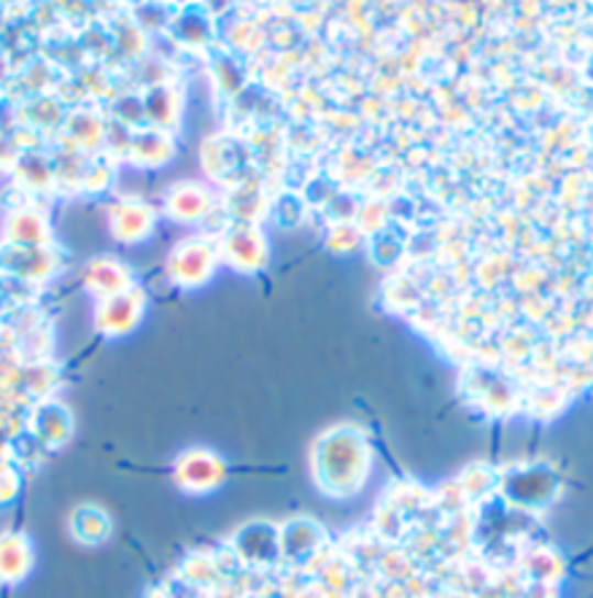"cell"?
<instances>
[{
  "instance_id": "6",
  "label": "cell",
  "mask_w": 593,
  "mask_h": 598,
  "mask_svg": "<svg viewBox=\"0 0 593 598\" xmlns=\"http://www.w3.org/2000/svg\"><path fill=\"white\" fill-rule=\"evenodd\" d=\"M0 558H3L0 574H6V577H20L28 569V547L22 544V540L0 542Z\"/></svg>"
},
{
  "instance_id": "1",
  "label": "cell",
  "mask_w": 593,
  "mask_h": 598,
  "mask_svg": "<svg viewBox=\"0 0 593 598\" xmlns=\"http://www.w3.org/2000/svg\"><path fill=\"white\" fill-rule=\"evenodd\" d=\"M370 469V447L356 429H332L316 447V477L323 490L349 496L362 488Z\"/></svg>"
},
{
  "instance_id": "4",
  "label": "cell",
  "mask_w": 593,
  "mask_h": 598,
  "mask_svg": "<svg viewBox=\"0 0 593 598\" xmlns=\"http://www.w3.org/2000/svg\"><path fill=\"white\" fill-rule=\"evenodd\" d=\"M321 540V529L310 520H295L281 534V547L286 555H308Z\"/></svg>"
},
{
  "instance_id": "5",
  "label": "cell",
  "mask_w": 593,
  "mask_h": 598,
  "mask_svg": "<svg viewBox=\"0 0 593 598\" xmlns=\"http://www.w3.org/2000/svg\"><path fill=\"white\" fill-rule=\"evenodd\" d=\"M108 531H111V523H108L103 510H98V507H81V510H76V516H74L76 540H81L87 544L103 542L108 536Z\"/></svg>"
},
{
  "instance_id": "2",
  "label": "cell",
  "mask_w": 593,
  "mask_h": 598,
  "mask_svg": "<svg viewBox=\"0 0 593 598\" xmlns=\"http://www.w3.org/2000/svg\"><path fill=\"white\" fill-rule=\"evenodd\" d=\"M176 475L187 490H211L224 477V466L213 453L191 451L178 462Z\"/></svg>"
},
{
  "instance_id": "3",
  "label": "cell",
  "mask_w": 593,
  "mask_h": 598,
  "mask_svg": "<svg viewBox=\"0 0 593 598\" xmlns=\"http://www.w3.org/2000/svg\"><path fill=\"white\" fill-rule=\"evenodd\" d=\"M278 542L281 540L273 525L265 523H251L238 534V550H241L243 558H249L251 564H270V561H275Z\"/></svg>"
}]
</instances>
